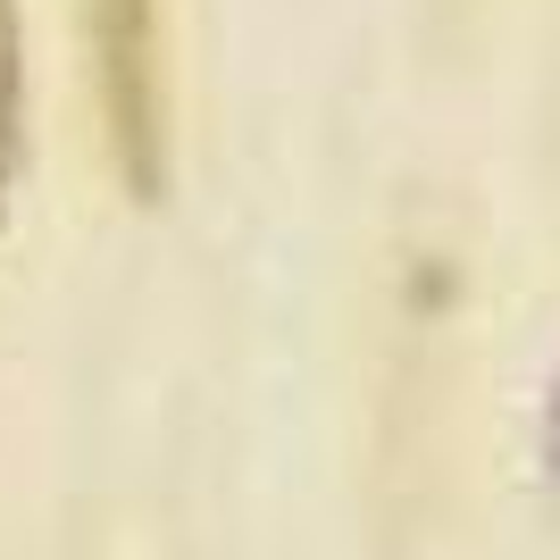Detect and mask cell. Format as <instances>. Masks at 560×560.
<instances>
[{"label":"cell","instance_id":"obj_1","mask_svg":"<svg viewBox=\"0 0 560 560\" xmlns=\"http://www.w3.org/2000/svg\"><path fill=\"white\" fill-rule=\"evenodd\" d=\"M93 93L109 117V151L135 201L167 192V84H160V0H84Z\"/></svg>","mask_w":560,"mask_h":560},{"label":"cell","instance_id":"obj_2","mask_svg":"<svg viewBox=\"0 0 560 560\" xmlns=\"http://www.w3.org/2000/svg\"><path fill=\"white\" fill-rule=\"evenodd\" d=\"M25 151V25L18 0H0V218H9V185H18Z\"/></svg>","mask_w":560,"mask_h":560},{"label":"cell","instance_id":"obj_3","mask_svg":"<svg viewBox=\"0 0 560 560\" xmlns=\"http://www.w3.org/2000/svg\"><path fill=\"white\" fill-rule=\"evenodd\" d=\"M544 435H552V468H560V385H552V427Z\"/></svg>","mask_w":560,"mask_h":560}]
</instances>
